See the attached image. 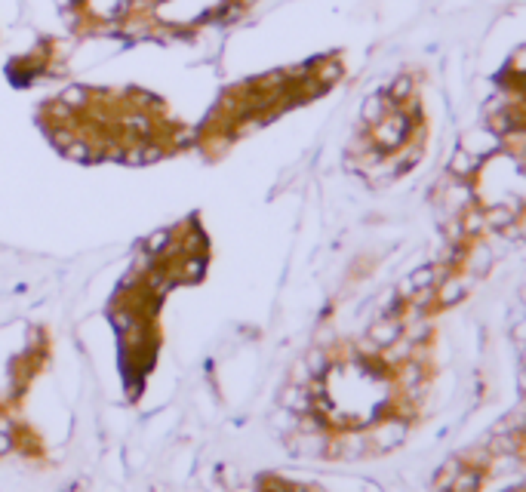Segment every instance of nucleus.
Masks as SVG:
<instances>
[{"mask_svg":"<svg viewBox=\"0 0 526 492\" xmlns=\"http://www.w3.org/2000/svg\"><path fill=\"white\" fill-rule=\"evenodd\" d=\"M483 170V160L480 157H474L471 151H465V148H456V151L449 154V163H446V173L449 175H456V179H461V182H471L474 175Z\"/></svg>","mask_w":526,"mask_h":492,"instance_id":"5","label":"nucleus"},{"mask_svg":"<svg viewBox=\"0 0 526 492\" xmlns=\"http://www.w3.org/2000/svg\"><path fill=\"white\" fill-rule=\"evenodd\" d=\"M461 468H465V461H461L459 456L446 459V461H443V465L437 468V474H434V489H437V492H446V489L452 486V480L459 477Z\"/></svg>","mask_w":526,"mask_h":492,"instance_id":"9","label":"nucleus"},{"mask_svg":"<svg viewBox=\"0 0 526 492\" xmlns=\"http://www.w3.org/2000/svg\"><path fill=\"white\" fill-rule=\"evenodd\" d=\"M502 492H520V486H511V489H502Z\"/></svg>","mask_w":526,"mask_h":492,"instance_id":"12","label":"nucleus"},{"mask_svg":"<svg viewBox=\"0 0 526 492\" xmlns=\"http://www.w3.org/2000/svg\"><path fill=\"white\" fill-rule=\"evenodd\" d=\"M385 92H388V99L394 102V108H403V105H410V102L419 96V83H415L412 74L403 71V74H397V77L388 83Z\"/></svg>","mask_w":526,"mask_h":492,"instance_id":"6","label":"nucleus"},{"mask_svg":"<svg viewBox=\"0 0 526 492\" xmlns=\"http://www.w3.org/2000/svg\"><path fill=\"white\" fill-rule=\"evenodd\" d=\"M483 483H486V471L465 465V468L459 471V477L452 480V486L446 492H480V486H483Z\"/></svg>","mask_w":526,"mask_h":492,"instance_id":"8","label":"nucleus"},{"mask_svg":"<svg viewBox=\"0 0 526 492\" xmlns=\"http://www.w3.org/2000/svg\"><path fill=\"white\" fill-rule=\"evenodd\" d=\"M511 339L517 341V348H520V345H526V317L514 320V327H511Z\"/></svg>","mask_w":526,"mask_h":492,"instance_id":"11","label":"nucleus"},{"mask_svg":"<svg viewBox=\"0 0 526 492\" xmlns=\"http://www.w3.org/2000/svg\"><path fill=\"white\" fill-rule=\"evenodd\" d=\"M391 111H394V102L388 99V92L385 89L382 92H373V96H366L363 105H360V124L369 129V126H376L378 120H385Z\"/></svg>","mask_w":526,"mask_h":492,"instance_id":"4","label":"nucleus"},{"mask_svg":"<svg viewBox=\"0 0 526 492\" xmlns=\"http://www.w3.org/2000/svg\"><path fill=\"white\" fill-rule=\"evenodd\" d=\"M505 74H508V77H517V80H523V83H526V43H520L511 55H508V62H505Z\"/></svg>","mask_w":526,"mask_h":492,"instance_id":"10","label":"nucleus"},{"mask_svg":"<svg viewBox=\"0 0 526 492\" xmlns=\"http://www.w3.org/2000/svg\"><path fill=\"white\" fill-rule=\"evenodd\" d=\"M461 148L480 157V160H489V157H495L502 151V136H495L489 126H474L461 136Z\"/></svg>","mask_w":526,"mask_h":492,"instance_id":"3","label":"nucleus"},{"mask_svg":"<svg viewBox=\"0 0 526 492\" xmlns=\"http://www.w3.org/2000/svg\"><path fill=\"white\" fill-rule=\"evenodd\" d=\"M341 74H345V68H341V62L336 59V55H327V59H317L311 65V77L317 80L323 89L332 87V83H339Z\"/></svg>","mask_w":526,"mask_h":492,"instance_id":"7","label":"nucleus"},{"mask_svg":"<svg viewBox=\"0 0 526 492\" xmlns=\"http://www.w3.org/2000/svg\"><path fill=\"white\" fill-rule=\"evenodd\" d=\"M406 434H410V422L394 412V415H385L382 422H376L366 437H369L373 452H388V449H397L400 443H406Z\"/></svg>","mask_w":526,"mask_h":492,"instance_id":"2","label":"nucleus"},{"mask_svg":"<svg viewBox=\"0 0 526 492\" xmlns=\"http://www.w3.org/2000/svg\"><path fill=\"white\" fill-rule=\"evenodd\" d=\"M520 492H526V480H523V483H520Z\"/></svg>","mask_w":526,"mask_h":492,"instance_id":"13","label":"nucleus"},{"mask_svg":"<svg viewBox=\"0 0 526 492\" xmlns=\"http://www.w3.org/2000/svg\"><path fill=\"white\" fill-rule=\"evenodd\" d=\"M410 133H412V120L400 108H394L385 120H378L376 126H369V138H373V145L382 148L385 154L397 151V148H400L406 138H410Z\"/></svg>","mask_w":526,"mask_h":492,"instance_id":"1","label":"nucleus"}]
</instances>
